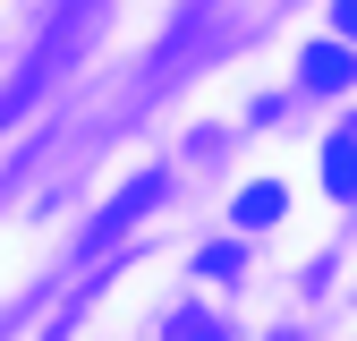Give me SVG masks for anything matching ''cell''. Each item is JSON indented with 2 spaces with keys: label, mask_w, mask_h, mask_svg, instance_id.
Masks as SVG:
<instances>
[{
  "label": "cell",
  "mask_w": 357,
  "mask_h": 341,
  "mask_svg": "<svg viewBox=\"0 0 357 341\" xmlns=\"http://www.w3.org/2000/svg\"><path fill=\"white\" fill-rule=\"evenodd\" d=\"M349 77H357V52H349V43H315V52H306V85H324V94H340Z\"/></svg>",
  "instance_id": "obj_1"
},
{
  "label": "cell",
  "mask_w": 357,
  "mask_h": 341,
  "mask_svg": "<svg viewBox=\"0 0 357 341\" xmlns=\"http://www.w3.org/2000/svg\"><path fill=\"white\" fill-rule=\"evenodd\" d=\"M153 196H162V170H145V180H137V188H128V196H119V205L102 213V231H94V239H119V231H128V222H137V213H145Z\"/></svg>",
  "instance_id": "obj_2"
},
{
  "label": "cell",
  "mask_w": 357,
  "mask_h": 341,
  "mask_svg": "<svg viewBox=\"0 0 357 341\" xmlns=\"http://www.w3.org/2000/svg\"><path fill=\"white\" fill-rule=\"evenodd\" d=\"M324 188L332 196H357V128H340L332 154H324Z\"/></svg>",
  "instance_id": "obj_3"
},
{
  "label": "cell",
  "mask_w": 357,
  "mask_h": 341,
  "mask_svg": "<svg viewBox=\"0 0 357 341\" xmlns=\"http://www.w3.org/2000/svg\"><path fill=\"white\" fill-rule=\"evenodd\" d=\"M238 222H247V231L281 222V188H247V196H238Z\"/></svg>",
  "instance_id": "obj_4"
},
{
  "label": "cell",
  "mask_w": 357,
  "mask_h": 341,
  "mask_svg": "<svg viewBox=\"0 0 357 341\" xmlns=\"http://www.w3.org/2000/svg\"><path fill=\"white\" fill-rule=\"evenodd\" d=\"M170 341H230V333H221L204 307H178V324H170Z\"/></svg>",
  "instance_id": "obj_5"
},
{
  "label": "cell",
  "mask_w": 357,
  "mask_h": 341,
  "mask_svg": "<svg viewBox=\"0 0 357 341\" xmlns=\"http://www.w3.org/2000/svg\"><path fill=\"white\" fill-rule=\"evenodd\" d=\"M238 265H247V256H238V247H230V239H221V247H204V273H213V282H230V273H238Z\"/></svg>",
  "instance_id": "obj_6"
},
{
  "label": "cell",
  "mask_w": 357,
  "mask_h": 341,
  "mask_svg": "<svg viewBox=\"0 0 357 341\" xmlns=\"http://www.w3.org/2000/svg\"><path fill=\"white\" fill-rule=\"evenodd\" d=\"M332 26H340V34H357V0H332Z\"/></svg>",
  "instance_id": "obj_7"
}]
</instances>
